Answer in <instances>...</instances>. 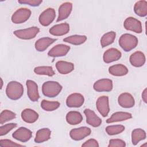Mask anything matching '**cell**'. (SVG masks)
Wrapping results in <instances>:
<instances>
[{
  "mask_svg": "<svg viewBox=\"0 0 147 147\" xmlns=\"http://www.w3.org/2000/svg\"><path fill=\"white\" fill-rule=\"evenodd\" d=\"M7 96L11 100L20 99L24 94V87L21 83L17 81L9 82L6 88Z\"/></svg>",
  "mask_w": 147,
  "mask_h": 147,
  "instance_id": "1",
  "label": "cell"
},
{
  "mask_svg": "<svg viewBox=\"0 0 147 147\" xmlns=\"http://www.w3.org/2000/svg\"><path fill=\"white\" fill-rule=\"evenodd\" d=\"M62 88V86L57 82L47 81L42 85V92L47 97L54 98L60 93Z\"/></svg>",
  "mask_w": 147,
  "mask_h": 147,
  "instance_id": "2",
  "label": "cell"
},
{
  "mask_svg": "<svg viewBox=\"0 0 147 147\" xmlns=\"http://www.w3.org/2000/svg\"><path fill=\"white\" fill-rule=\"evenodd\" d=\"M138 40L135 36L125 33L121 36L119 38V45L125 52H129L134 49L138 45Z\"/></svg>",
  "mask_w": 147,
  "mask_h": 147,
  "instance_id": "3",
  "label": "cell"
},
{
  "mask_svg": "<svg viewBox=\"0 0 147 147\" xmlns=\"http://www.w3.org/2000/svg\"><path fill=\"white\" fill-rule=\"evenodd\" d=\"M32 11L30 9L21 7L17 9L12 15L11 20L16 24H22L26 22L30 17Z\"/></svg>",
  "mask_w": 147,
  "mask_h": 147,
  "instance_id": "4",
  "label": "cell"
},
{
  "mask_svg": "<svg viewBox=\"0 0 147 147\" xmlns=\"http://www.w3.org/2000/svg\"><path fill=\"white\" fill-rule=\"evenodd\" d=\"M40 32V29L37 26H32L24 29H19L13 32V34L18 38L22 40H31L34 38Z\"/></svg>",
  "mask_w": 147,
  "mask_h": 147,
  "instance_id": "5",
  "label": "cell"
},
{
  "mask_svg": "<svg viewBox=\"0 0 147 147\" xmlns=\"http://www.w3.org/2000/svg\"><path fill=\"white\" fill-rule=\"evenodd\" d=\"M123 26L125 29L130 30L136 33H141L142 32V24L138 20L129 17L123 22Z\"/></svg>",
  "mask_w": 147,
  "mask_h": 147,
  "instance_id": "6",
  "label": "cell"
},
{
  "mask_svg": "<svg viewBox=\"0 0 147 147\" xmlns=\"http://www.w3.org/2000/svg\"><path fill=\"white\" fill-rule=\"evenodd\" d=\"M56 17V11L54 9L49 7L43 11L38 17L40 24L44 26L49 25Z\"/></svg>",
  "mask_w": 147,
  "mask_h": 147,
  "instance_id": "7",
  "label": "cell"
},
{
  "mask_svg": "<svg viewBox=\"0 0 147 147\" xmlns=\"http://www.w3.org/2000/svg\"><path fill=\"white\" fill-rule=\"evenodd\" d=\"M96 107L102 117H107L110 111L109 97L107 96H99L96 101Z\"/></svg>",
  "mask_w": 147,
  "mask_h": 147,
  "instance_id": "8",
  "label": "cell"
},
{
  "mask_svg": "<svg viewBox=\"0 0 147 147\" xmlns=\"http://www.w3.org/2000/svg\"><path fill=\"white\" fill-rule=\"evenodd\" d=\"M91 130L86 126H82L71 130L69 136L74 141H80L90 135Z\"/></svg>",
  "mask_w": 147,
  "mask_h": 147,
  "instance_id": "9",
  "label": "cell"
},
{
  "mask_svg": "<svg viewBox=\"0 0 147 147\" xmlns=\"http://www.w3.org/2000/svg\"><path fill=\"white\" fill-rule=\"evenodd\" d=\"M93 88L97 92H110L113 88V81L110 79L98 80L94 83Z\"/></svg>",
  "mask_w": 147,
  "mask_h": 147,
  "instance_id": "10",
  "label": "cell"
},
{
  "mask_svg": "<svg viewBox=\"0 0 147 147\" xmlns=\"http://www.w3.org/2000/svg\"><path fill=\"white\" fill-rule=\"evenodd\" d=\"M27 88V95L29 99L32 102H37L40 98L37 84L33 80H27L26 81Z\"/></svg>",
  "mask_w": 147,
  "mask_h": 147,
  "instance_id": "11",
  "label": "cell"
},
{
  "mask_svg": "<svg viewBox=\"0 0 147 147\" xmlns=\"http://www.w3.org/2000/svg\"><path fill=\"white\" fill-rule=\"evenodd\" d=\"M84 102L83 95L80 93H73L70 94L66 99V105L68 107H80Z\"/></svg>",
  "mask_w": 147,
  "mask_h": 147,
  "instance_id": "12",
  "label": "cell"
},
{
  "mask_svg": "<svg viewBox=\"0 0 147 147\" xmlns=\"http://www.w3.org/2000/svg\"><path fill=\"white\" fill-rule=\"evenodd\" d=\"M32 131L25 127H19L12 134V137L14 139L22 142L28 141L32 138Z\"/></svg>",
  "mask_w": 147,
  "mask_h": 147,
  "instance_id": "13",
  "label": "cell"
},
{
  "mask_svg": "<svg viewBox=\"0 0 147 147\" xmlns=\"http://www.w3.org/2000/svg\"><path fill=\"white\" fill-rule=\"evenodd\" d=\"M122 53L117 48H111L106 50L103 55V60L105 63H110L120 59Z\"/></svg>",
  "mask_w": 147,
  "mask_h": 147,
  "instance_id": "14",
  "label": "cell"
},
{
  "mask_svg": "<svg viewBox=\"0 0 147 147\" xmlns=\"http://www.w3.org/2000/svg\"><path fill=\"white\" fill-rule=\"evenodd\" d=\"M70 50V47L65 44H57L52 48L48 52V55L53 57L65 56Z\"/></svg>",
  "mask_w": 147,
  "mask_h": 147,
  "instance_id": "15",
  "label": "cell"
},
{
  "mask_svg": "<svg viewBox=\"0 0 147 147\" xmlns=\"http://www.w3.org/2000/svg\"><path fill=\"white\" fill-rule=\"evenodd\" d=\"M119 105L123 108H131L135 105V100L133 95L129 92H123L118 98Z\"/></svg>",
  "mask_w": 147,
  "mask_h": 147,
  "instance_id": "16",
  "label": "cell"
},
{
  "mask_svg": "<svg viewBox=\"0 0 147 147\" xmlns=\"http://www.w3.org/2000/svg\"><path fill=\"white\" fill-rule=\"evenodd\" d=\"M84 114L86 118V122L89 125L96 127L102 124V119L93 110L90 109H86L84 110Z\"/></svg>",
  "mask_w": 147,
  "mask_h": 147,
  "instance_id": "17",
  "label": "cell"
},
{
  "mask_svg": "<svg viewBox=\"0 0 147 147\" xmlns=\"http://www.w3.org/2000/svg\"><path fill=\"white\" fill-rule=\"evenodd\" d=\"M129 61L132 66L141 67L144 65L146 61L145 54L141 51H136L130 56Z\"/></svg>",
  "mask_w": 147,
  "mask_h": 147,
  "instance_id": "18",
  "label": "cell"
},
{
  "mask_svg": "<svg viewBox=\"0 0 147 147\" xmlns=\"http://www.w3.org/2000/svg\"><path fill=\"white\" fill-rule=\"evenodd\" d=\"M69 31V25L68 23L64 22L52 26L49 32L51 34L55 36H61L67 34Z\"/></svg>",
  "mask_w": 147,
  "mask_h": 147,
  "instance_id": "19",
  "label": "cell"
},
{
  "mask_svg": "<svg viewBox=\"0 0 147 147\" xmlns=\"http://www.w3.org/2000/svg\"><path fill=\"white\" fill-rule=\"evenodd\" d=\"M72 10V3L69 2H66L62 3L59 7V16L57 22L67 19L70 15Z\"/></svg>",
  "mask_w": 147,
  "mask_h": 147,
  "instance_id": "20",
  "label": "cell"
},
{
  "mask_svg": "<svg viewBox=\"0 0 147 147\" xmlns=\"http://www.w3.org/2000/svg\"><path fill=\"white\" fill-rule=\"evenodd\" d=\"M22 120L28 123H33L37 121L38 118V114L33 109H25L21 114Z\"/></svg>",
  "mask_w": 147,
  "mask_h": 147,
  "instance_id": "21",
  "label": "cell"
},
{
  "mask_svg": "<svg viewBox=\"0 0 147 147\" xmlns=\"http://www.w3.org/2000/svg\"><path fill=\"white\" fill-rule=\"evenodd\" d=\"M56 39L50 37H42L37 40L35 44V49L38 52H43L45 51L51 44H52Z\"/></svg>",
  "mask_w": 147,
  "mask_h": 147,
  "instance_id": "22",
  "label": "cell"
},
{
  "mask_svg": "<svg viewBox=\"0 0 147 147\" xmlns=\"http://www.w3.org/2000/svg\"><path fill=\"white\" fill-rule=\"evenodd\" d=\"M56 68L60 74L66 75L74 71V64L71 62L60 60L56 62Z\"/></svg>",
  "mask_w": 147,
  "mask_h": 147,
  "instance_id": "23",
  "label": "cell"
},
{
  "mask_svg": "<svg viewBox=\"0 0 147 147\" xmlns=\"http://www.w3.org/2000/svg\"><path fill=\"white\" fill-rule=\"evenodd\" d=\"M132 118L131 113L123 111H117L112 114L111 117L106 120L107 123L123 121Z\"/></svg>",
  "mask_w": 147,
  "mask_h": 147,
  "instance_id": "24",
  "label": "cell"
},
{
  "mask_svg": "<svg viewBox=\"0 0 147 147\" xmlns=\"http://www.w3.org/2000/svg\"><path fill=\"white\" fill-rule=\"evenodd\" d=\"M109 72L113 76H122L127 75L128 69L123 64H117L109 67Z\"/></svg>",
  "mask_w": 147,
  "mask_h": 147,
  "instance_id": "25",
  "label": "cell"
},
{
  "mask_svg": "<svg viewBox=\"0 0 147 147\" xmlns=\"http://www.w3.org/2000/svg\"><path fill=\"white\" fill-rule=\"evenodd\" d=\"M66 121L71 125H76L80 123L83 121L82 114L77 111H71L66 115Z\"/></svg>",
  "mask_w": 147,
  "mask_h": 147,
  "instance_id": "26",
  "label": "cell"
},
{
  "mask_svg": "<svg viewBox=\"0 0 147 147\" xmlns=\"http://www.w3.org/2000/svg\"><path fill=\"white\" fill-rule=\"evenodd\" d=\"M51 131L48 128H42L37 130L36 137L34 138V142L36 143H42L48 141L51 138Z\"/></svg>",
  "mask_w": 147,
  "mask_h": 147,
  "instance_id": "27",
  "label": "cell"
},
{
  "mask_svg": "<svg viewBox=\"0 0 147 147\" xmlns=\"http://www.w3.org/2000/svg\"><path fill=\"white\" fill-rule=\"evenodd\" d=\"M134 11L140 17H146L147 16V1L145 0L137 1L134 5Z\"/></svg>",
  "mask_w": 147,
  "mask_h": 147,
  "instance_id": "28",
  "label": "cell"
},
{
  "mask_svg": "<svg viewBox=\"0 0 147 147\" xmlns=\"http://www.w3.org/2000/svg\"><path fill=\"white\" fill-rule=\"evenodd\" d=\"M131 142L133 145H137L140 141L144 140L146 137V132L141 128L134 129L131 132Z\"/></svg>",
  "mask_w": 147,
  "mask_h": 147,
  "instance_id": "29",
  "label": "cell"
},
{
  "mask_svg": "<svg viewBox=\"0 0 147 147\" xmlns=\"http://www.w3.org/2000/svg\"><path fill=\"white\" fill-rule=\"evenodd\" d=\"M87 40V36L85 35L75 34L68 36L63 39L65 42H68L75 45H79L83 44Z\"/></svg>",
  "mask_w": 147,
  "mask_h": 147,
  "instance_id": "30",
  "label": "cell"
},
{
  "mask_svg": "<svg viewBox=\"0 0 147 147\" xmlns=\"http://www.w3.org/2000/svg\"><path fill=\"white\" fill-rule=\"evenodd\" d=\"M116 37V33L114 31H110L104 34L100 38V45L102 48H105L114 41Z\"/></svg>",
  "mask_w": 147,
  "mask_h": 147,
  "instance_id": "31",
  "label": "cell"
},
{
  "mask_svg": "<svg viewBox=\"0 0 147 147\" xmlns=\"http://www.w3.org/2000/svg\"><path fill=\"white\" fill-rule=\"evenodd\" d=\"M34 72L38 75H47L52 76L55 73L51 66H38L34 68Z\"/></svg>",
  "mask_w": 147,
  "mask_h": 147,
  "instance_id": "32",
  "label": "cell"
},
{
  "mask_svg": "<svg viewBox=\"0 0 147 147\" xmlns=\"http://www.w3.org/2000/svg\"><path fill=\"white\" fill-rule=\"evenodd\" d=\"M60 106V103L57 101H49L42 100L41 102V107L45 111H52L57 109Z\"/></svg>",
  "mask_w": 147,
  "mask_h": 147,
  "instance_id": "33",
  "label": "cell"
},
{
  "mask_svg": "<svg viewBox=\"0 0 147 147\" xmlns=\"http://www.w3.org/2000/svg\"><path fill=\"white\" fill-rule=\"evenodd\" d=\"M125 129L124 126L122 125H110L107 126L106 129V132L107 134L110 136L117 135L123 132Z\"/></svg>",
  "mask_w": 147,
  "mask_h": 147,
  "instance_id": "34",
  "label": "cell"
},
{
  "mask_svg": "<svg viewBox=\"0 0 147 147\" xmlns=\"http://www.w3.org/2000/svg\"><path fill=\"white\" fill-rule=\"evenodd\" d=\"M16 114L15 113L9 110H4L0 114V123L2 125L16 118Z\"/></svg>",
  "mask_w": 147,
  "mask_h": 147,
  "instance_id": "35",
  "label": "cell"
},
{
  "mask_svg": "<svg viewBox=\"0 0 147 147\" xmlns=\"http://www.w3.org/2000/svg\"><path fill=\"white\" fill-rule=\"evenodd\" d=\"M17 127V123H10L2 125L0 127V136H3L7 134L9 131Z\"/></svg>",
  "mask_w": 147,
  "mask_h": 147,
  "instance_id": "36",
  "label": "cell"
},
{
  "mask_svg": "<svg viewBox=\"0 0 147 147\" xmlns=\"http://www.w3.org/2000/svg\"><path fill=\"white\" fill-rule=\"evenodd\" d=\"M109 147H125L126 146L125 142L121 139H111L108 145Z\"/></svg>",
  "mask_w": 147,
  "mask_h": 147,
  "instance_id": "37",
  "label": "cell"
},
{
  "mask_svg": "<svg viewBox=\"0 0 147 147\" xmlns=\"http://www.w3.org/2000/svg\"><path fill=\"white\" fill-rule=\"evenodd\" d=\"M0 146L9 147V146H23L22 145L17 144L8 139H1L0 140Z\"/></svg>",
  "mask_w": 147,
  "mask_h": 147,
  "instance_id": "38",
  "label": "cell"
},
{
  "mask_svg": "<svg viewBox=\"0 0 147 147\" xmlns=\"http://www.w3.org/2000/svg\"><path fill=\"white\" fill-rule=\"evenodd\" d=\"M18 2L21 4H26L33 7H36V6H38L42 2V1L41 0H20V1H18Z\"/></svg>",
  "mask_w": 147,
  "mask_h": 147,
  "instance_id": "39",
  "label": "cell"
},
{
  "mask_svg": "<svg viewBox=\"0 0 147 147\" xmlns=\"http://www.w3.org/2000/svg\"><path fill=\"white\" fill-rule=\"evenodd\" d=\"M99 146L98 142L94 139V138H91L86 141H85L82 145V147H98Z\"/></svg>",
  "mask_w": 147,
  "mask_h": 147,
  "instance_id": "40",
  "label": "cell"
},
{
  "mask_svg": "<svg viewBox=\"0 0 147 147\" xmlns=\"http://www.w3.org/2000/svg\"><path fill=\"white\" fill-rule=\"evenodd\" d=\"M142 99L143 101L146 103L147 102V89L145 88L142 93Z\"/></svg>",
  "mask_w": 147,
  "mask_h": 147,
  "instance_id": "41",
  "label": "cell"
},
{
  "mask_svg": "<svg viewBox=\"0 0 147 147\" xmlns=\"http://www.w3.org/2000/svg\"><path fill=\"white\" fill-rule=\"evenodd\" d=\"M1 89H2V86H3V80H2V79L1 78Z\"/></svg>",
  "mask_w": 147,
  "mask_h": 147,
  "instance_id": "42",
  "label": "cell"
},
{
  "mask_svg": "<svg viewBox=\"0 0 147 147\" xmlns=\"http://www.w3.org/2000/svg\"><path fill=\"white\" fill-rule=\"evenodd\" d=\"M141 146H145V147H146V143H145V144H144V145H142Z\"/></svg>",
  "mask_w": 147,
  "mask_h": 147,
  "instance_id": "43",
  "label": "cell"
}]
</instances>
